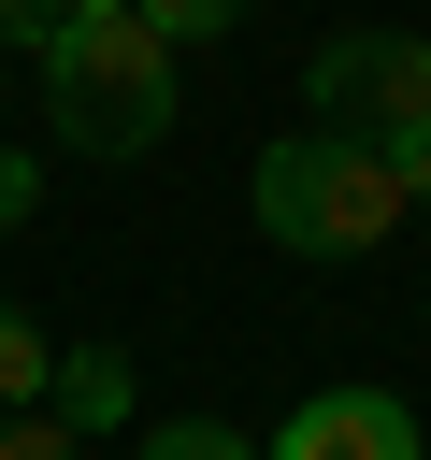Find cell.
I'll list each match as a JSON object with an SVG mask.
<instances>
[{
    "label": "cell",
    "instance_id": "1",
    "mask_svg": "<svg viewBox=\"0 0 431 460\" xmlns=\"http://www.w3.org/2000/svg\"><path fill=\"white\" fill-rule=\"evenodd\" d=\"M172 101H187V43L158 14H57L43 29V115H57L72 158H101V172L115 158H158Z\"/></svg>",
    "mask_w": 431,
    "mask_h": 460
},
{
    "label": "cell",
    "instance_id": "12",
    "mask_svg": "<svg viewBox=\"0 0 431 460\" xmlns=\"http://www.w3.org/2000/svg\"><path fill=\"white\" fill-rule=\"evenodd\" d=\"M43 29H57V0H0V43H29V58H43Z\"/></svg>",
    "mask_w": 431,
    "mask_h": 460
},
{
    "label": "cell",
    "instance_id": "3",
    "mask_svg": "<svg viewBox=\"0 0 431 460\" xmlns=\"http://www.w3.org/2000/svg\"><path fill=\"white\" fill-rule=\"evenodd\" d=\"M302 115H316V129H359V144L417 129V115H431V29H388V14L330 29V43L302 58Z\"/></svg>",
    "mask_w": 431,
    "mask_h": 460
},
{
    "label": "cell",
    "instance_id": "11",
    "mask_svg": "<svg viewBox=\"0 0 431 460\" xmlns=\"http://www.w3.org/2000/svg\"><path fill=\"white\" fill-rule=\"evenodd\" d=\"M388 172H402V201H431V115H417V129H388Z\"/></svg>",
    "mask_w": 431,
    "mask_h": 460
},
{
    "label": "cell",
    "instance_id": "7",
    "mask_svg": "<svg viewBox=\"0 0 431 460\" xmlns=\"http://www.w3.org/2000/svg\"><path fill=\"white\" fill-rule=\"evenodd\" d=\"M144 460H259V446H244L230 417H158V431H144Z\"/></svg>",
    "mask_w": 431,
    "mask_h": 460
},
{
    "label": "cell",
    "instance_id": "4",
    "mask_svg": "<svg viewBox=\"0 0 431 460\" xmlns=\"http://www.w3.org/2000/svg\"><path fill=\"white\" fill-rule=\"evenodd\" d=\"M259 460H431V446H417V402L402 388H302Z\"/></svg>",
    "mask_w": 431,
    "mask_h": 460
},
{
    "label": "cell",
    "instance_id": "8",
    "mask_svg": "<svg viewBox=\"0 0 431 460\" xmlns=\"http://www.w3.org/2000/svg\"><path fill=\"white\" fill-rule=\"evenodd\" d=\"M129 14H158V29H172V43H216V29H244V14H259V0H129Z\"/></svg>",
    "mask_w": 431,
    "mask_h": 460
},
{
    "label": "cell",
    "instance_id": "2",
    "mask_svg": "<svg viewBox=\"0 0 431 460\" xmlns=\"http://www.w3.org/2000/svg\"><path fill=\"white\" fill-rule=\"evenodd\" d=\"M244 201H259V230L287 244V259H374L417 201H402V172H388V144H359V129H273L259 144V172H244Z\"/></svg>",
    "mask_w": 431,
    "mask_h": 460
},
{
    "label": "cell",
    "instance_id": "6",
    "mask_svg": "<svg viewBox=\"0 0 431 460\" xmlns=\"http://www.w3.org/2000/svg\"><path fill=\"white\" fill-rule=\"evenodd\" d=\"M43 374H57L43 316H29V302H0V417H29V402H43Z\"/></svg>",
    "mask_w": 431,
    "mask_h": 460
},
{
    "label": "cell",
    "instance_id": "10",
    "mask_svg": "<svg viewBox=\"0 0 431 460\" xmlns=\"http://www.w3.org/2000/svg\"><path fill=\"white\" fill-rule=\"evenodd\" d=\"M29 216H43V158H29V144H0V230H29Z\"/></svg>",
    "mask_w": 431,
    "mask_h": 460
},
{
    "label": "cell",
    "instance_id": "9",
    "mask_svg": "<svg viewBox=\"0 0 431 460\" xmlns=\"http://www.w3.org/2000/svg\"><path fill=\"white\" fill-rule=\"evenodd\" d=\"M0 460H86L72 417H0Z\"/></svg>",
    "mask_w": 431,
    "mask_h": 460
},
{
    "label": "cell",
    "instance_id": "14",
    "mask_svg": "<svg viewBox=\"0 0 431 460\" xmlns=\"http://www.w3.org/2000/svg\"><path fill=\"white\" fill-rule=\"evenodd\" d=\"M417 446H431V431H417Z\"/></svg>",
    "mask_w": 431,
    "mask_h": 460
},
{
    "label": "cell",
    "instance_id": "5",
    "mask_svg": "<svg viewBox=\"0 0 431 460\" xmlns=\"http://www.w3.org/2000/svg\"><path fill=\"white\" fill-rule=\"evenodd\" d=\"M43 417H72V431H129V359H115V345H57Z\"/></svg>",
    "mask_w": 431,
    "mask_h": 460
},
{
    "label": "cell",
    "instance_id": "13",
    "mask_svg": "<svg viewBox=\"0 0 431 460\" xmlns=\"http://www.w3.org/2000/svg\"><path fill=\"white\" fill-rule=\"evenodd\" d=\"M57 14H129V0H57Z\"/></svg>",
    "mask_w": 431,
    "mask_h": 460
}]
</instances>
